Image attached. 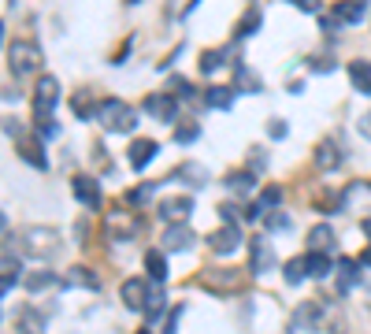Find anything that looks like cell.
I'll list each match as a JSON object with an SVG mask.
<instances>
[{
    "label": "cell",
    "instance_id": "6da1fadb",
    "mask_svg": "<svg viewBox=\"0 0 371 334\" xmlns=\"http://www.w3.org/2000/svg\"><path fill=\"white\" fill-rule=\"evenodd\" d=\"M97 119H101V126L104 131H112V134H130L138 126V112L130 104H123V101H101L97 104Z\"/></svg>",
    "mask_w": 371,
    "mask_h": 334
},
{
    "label": "cell",
    "instance_id": "7a4b0ae2",
    "mask_svg": "<svg viewBox=\"0 0 371 334\" xmlns=\"http://www.w3.org/2000/svg\"><path fill=\"white\" fill-rule=\"evenodd\" d=\"M8 67H12V74H34L45 67V56L30 41H15V45H8Z\"/></svg>",
    "mask_w": 371,
    "mask_h": 334
},
{
    "label": "cell",
    "instance_id": "3957f363",
    "mask_svg": "<svg viewBox=\"0 0 371 334\" xmlns=\"http://www.w3.org/2000/svg\"><path fill=\"white\" fill-rule=\"evenodd\" d=\"M197 283L204 286V290H212V294H238V290H242V283H245V275L242 272H231V267H226V272H201L197 275Z\"/></svg>",
    "mask_w": 371,
    "mask_h": 334
},
{
    "label": "cell",
    "instance_id": "277c9868",
    "mask_svg": "<svg viewBox=\"0 0 371 334\" xmlns=\"http://www.w3.org/2000/svg\"><path fill=\"white\" fill-rule=\"evenodd\" d=\"M12 142H15V153H19V156H23V160H26V164H30V167H34V171H45V167H49L45 145H41V142H45V137H30V134H15V137H12Z\"/></svg>",
    "mask_w": 371,
    "mask_h": 334
},
{
    "label": "cell",
    "instance_id": "5b68a950",
    "mask_svg": "<svg viewBox=\"0 0 371 334\" xmlns=\"http://www.w3.org/2000/svg\"><path fill=\"white\" fill-rule=\"evenodd\" d=\"M193 227H186V223H171V227H163V238H160V249L163 253H182V249H193Z\"/></svg>",
    "mask_w": 371,
    "mask_h": 334
},
{
    "label": "cell",
    "instance_id": "8992f818",
    "mask_svg": "<svg viewBox=\"0 0 371 334\" xmlns=\"http://www.w3.org/2000/svg\"><path fill=\"white\" fill-rule=\"evenodd\" d=\"M145 108L152 119H163V123H174L179 119V104H174L171 93H149L145 97Z\"/></svg>",
    "mask_w": 371,
    "mask_h": 334
},
{
    "label": "cell",
    "instance_id": "52a82bcc",
    "mask_svg": "<svg viewBox=\"0 0 371 334\" xmlns=\"http://www.w3.org/2000/svg\"><path fill=\"white\" fill-rule=\"evenodd\" d=\"M249 272L253 275H264V272H271L275 267V253H271V242L267 238H253V245H249Z\"/></svg>",
    "mask_w": 371,
    "mask_h": 334
},
{
    "label": "cell",
    "instance_id": "ba28073f",
    "mask_svg": "<svg viewBox=\"0 0 371 334\" xmlns=\"http://www.w3.org/2000/svg\"><path fill=\"white\" fill-rule=\"evenodd\" d=\"M149 290H152V286L145 283V278H126V283H123V305L134 308V312H145Z\"/></svg>",
    "mask_w": 371,
    "mask_h": 334
},
{
    "label": "cell",
    "instance_id": "9c48e42d",
    "mask_svg": "<svg viewBox=\"0 0 371 334\" xmlns=\"http://www.w3.org/2000/svg\"><path fill=\"white\" fill-rule=\"evenodd\" d=\"M71 193L85 204V208H97V204H101V186H97V178H90V175H74Z\"/></svg>",
    "mask_w": 371,
    "mask_h": 334
},
{
    "label": "cell",
    "instance_id": "30bf717a",
    "mask_svg": "<svg viewBox=\"0 0 371 334\" xmlns=\"http://www.w3.org/2000/svg\"><path fill=\"white\" fill-rule=\"evenodd\" d=\"M56 242H60V234L52 231V227H30V231H26V249L34 253V256L56 249Z\"/></svg>",
    "mask_w": 371,
    "mask_h": 334
},
{
    "label": "cell",
    "instance_id": "8fae6325",
    "mask_svg": "<svg viewBox=\"0 0 371 334\" xmlns=\"http://www.w3.org/2000/svg\"><path fill=\"white\" fill-rule=\"evenodd\" d=\"M160 215H163L167 223H186V219L193 215V197H163Z\"/></svg>",
    "mask_w": 371,
    "mask_h": 334
},
{
    "label": "cell",
    "instance_id": "7c38bea8",
    "mask_svg": "<svg viewBox=\"0 0 371 334\" xmlns=\"http://www.w3.org/2000/svg\"><path fill=\"white\" fill-rule=\"evenodd\" d=\"M334 23L338 26H349V23H360V19H364L368 15V0H338V4H334Z\"/></svg>",
    "mask_w": 371,
    "mask_h": 334
},
{
    "label": "cell",
    "instance_id": "4fadbf2b",
    "mask_svg": "<svg viewBox=\"0 0 371 334\" xmlns=\"http://www.w3.org/2000/svg\"><path fill=\"white\" fill-rule=\"evenodd\" d=\"M156 142H152V137H134V142H130V149H126V160H130V167L134 171H141L149 164L152 156H156Z\"/></svg>",
    "mask_w": 371,
    "mask_h": 334
},
{
    "label": "cell",
    "instance_id": "5bb4252c",
    "mask_svg": "<svg viewBox=\"0 0 371 334\" xmlns=\"http://www.w3.org/2000/svg\"><path fill=\"white\" fill-rule=\"evenodd\" d=\"M315 167H320V171H334V167H342V149H338L334 137H323V142L315 145Z\"/></svg>",
    "mask_w": 371,
    "mask_h": 334
},
{
    "label": "cell",
    "instance_id": "9a60e30c",
    "mask_svg": "<svg viewBox=\"0 0 371 334\" xmlns=\"http://www.w3.org/2000/svg\"><path fill=\"white\" fill-rule=\"evenodd\" d=\"M238 242H242V231H238L234 227V223H226V227H220V231H215L212 234V238H208V245H212V253H234L238 249Z\"/></svg>",
    "mask_w": 371,
    "mask_h": 334
},
{
    "label": "cell",
    "instance_id": "2e32d148",
    "mask_svg": "<svg viewBox=\"0 0 371 334\" xmlns=\"http://www.w3.org/2000/svg\"><path fill=\"white\" fill-rule=\"evenodd\" d=\"M334 278H338V290H342V294L356 290L360 286V264L356 260H342V264L334 267Z\"/></svg>",
    "mask_w": 371,
    "mask_h": 334
},
{
    "label": "cell",
    "instance_id": "e0dca14e",
    "mask_svg": "<svg viewBox=\"0 0 371 334\" xmlns=\"http://www.w3.org/2000/svg\"><path fill=\"white\" fill-rule=\"evenodd\" d=\"M334 249V231L320 223V227L308 231V253H331Z\"/></svg>",
    "mask_w": 371,
    "mask_h": 334
},
{
    "label": "cell",
    "instance_id": "ac0fdd59",
    "mask_svg": "<svg viewBox=\"0 0 371 334\" xmlns=\"http://www.w3.org/2000/svg\"><path fill=\"white\" fill-rule=\"evenodd\" d=\"M256 186V171L249 167V171H234V175H226V190H234L238 197H249Z\"/></svg>",
    "mask_w": 371,
    "mask_h": 334
},
{
    "label": "cell",
    "instance_id": "d6986e66",
    "mask_svg": "<svg viewBox=\"0 0 371 334\" xmlns=\"http://www.w3.org/2000/svg\"><path fill=\"white\" fill-rule=\"evenodd\" d=\"M349 78H353V90L371 93V63L368 60H353L349 63Z\"/></svg>",
    "mask_w": 371,
    "mask_h": 334
},
{
    "label": "cell",
    "instance_id": "ffe728a7",
    "mask_svg": "<svg viewBox=\"0 0 371 334\" xmlns=\"http://www.w3.org/2000/svg\"><path fill=\"white\" fill-rule=\"evenodd\" d=\"M231 101H234V85H208L204 90V104L208 108H231Z\"/></svg>",
    "mask_w": 371,
    "mask_h": 334
},
{
    "label": "cell",
    "instance_id": "44dd1931",
    "mask_svg": "<svg viewBox=\"0 0 371 334\" xmlns=\"http://www.w3.org/2000/svg\"><path fill=\"white\" fill-rule=\"evenodd\" d=\"M19 331H23V334H41V331H45V316H41V312L38 308H19Z\"/></svg>",
    "mask_w": 371,
    "mask_h": 334
},
{
    "label": "cell",
    "instance_id": "7402d4cb",
    "mask_svg": "<svg viewBox=\"0 0 371 334\" xmlns=\"http://www.w3.org/2000/svg\"><path fill=\"white\" fill-rule=\"evenodd\" d=\"M163 308H167V294H163V283H156V286L149 290V305H145L149 323H156V319L163 316Z\"/></svg>",
    "mask_w": 371,
    "mask_h": 334
},
{
    "label": "cell",
    "instance_id": "603a6c76",
    "mask_svg": "<svg viewBox=\"0 0 371 334\" xmlns=\"http://www.w3.org/2000/svg\"><path fill=\"white\" fill-rule=\"evenodd\" d=\"M174 178L190 182V186H208V171H204L201 164H179V171H174Z\"/></svg>",
    "mask_w": 371,
    "mask_h": 334
},
{
    "label": "cell",
    "instance_id": "cb8c5ba5",
    "mask_svg": "<svg viewBox=\"0 0 371 334\" xmlns=\"http://www.w3.org/2000/svg\"><path fill=\"white\" fill-rule=\"evenodd\" d=\"M320 305H315V301H304V305L297 308V316H293V331H304V327H315V323H320Z\"/></svg>",
    "mask_w": 371,
    "mask_h": 334
},
{
    "label": "cell",
    "instance_id": "d4e9b609",
    "mask_svg": "<svg viewBox=\"0 0 371 334\" xmlns=\"http://www.w3.org/2000/svg\"><path fill=\"white\" fill-rule=\"evenodd\" d=\"M145 272H149L152 283H163V278H167V260H163V253H160V249L145 253Z\"/></svg>",
    "mask_w": 371,
    "mask_h": 334
},
{
    "label": "cell",
    "instance_id": "484cf974",
    "mask_svg": "<svg viewBox=\"0 0 371 334\" xmlns=\"http://www.w3.org/2000/svg\"><path fill=\"white\" fill-rule=\"evenodd\" d=\"M282 275H286V283H290V286H297L301 278L308 275V256H293V260H286Z\"/></svg>",
    "mask_w": 371,
    "mask_h": 334
},
{
    "label": "cell",
    "instance_id": "4316f807",
    "mask_svg": "<svg viewBox=\"0 0 371 334\" xmlns=\"http://www.w3.org/2000/svg\"><path fill=\"white\" fill-rule=\"evenodd\" d=\"M67 283H71V286H85V290H101V278H97L90 267H71V272H67Z\"/></svg>",
    "mask_w": 371,
    "mask_h": 334
},
{
    "label": "cell",
    "instance_id": "83f0119b",
    "mask_svg": "<svg viewBox=\"0 0 371 334\" xmlns=\"http://www.w3.org/2000/svg\"><path fill=\"white\" fill-rule=\"evenodd\" d=\"M256 30H260V8H249L242 15V23H238V30H234V37H249V34H256Z\"/></svg>",
    "mask_w": 371,
    "mask_h": 334
},
{
    "label": "cell",
    "instance_id": "f1b7e54d",
    "mask_svg": "<svg viewBox=\"0 0 371 334\" xmlns=\"http://www.w3.org/2000/svg\"><path fill=\"white\" fill-rule=\"evenodd\" d=\"M56 286V275H49V272H34L26 278V290L30 294H45V290H52Z\"/></svg>",
    "mask_w": 371,
    "mask_h": 334
},
{
    "label": "cell",
    "instance_id": "f546056e",
    "mask_svg": "<svg viewBox=\"0 0 371 334\" xmlns=\"http://www.w3.org/2000/svg\"><path fill=\"white\" fill-rule=\"evenodd\" d=\"M197 137H201V126L193 119H186V123L174 126V142H179V145H190V142H197Z\"/></svg>",
    "mask_w": 371,
    "mask_h": 334
},
{
    "label": "cell",
    "instance_id": "4dcf8cb0",
    "mask_svg": "<svg viewBox=\"0 0 371 334\" xmlns=\"http://www.w3.org/2000/svg\"><path fill=\"white\" fill-rule=\"evenodd\" d=\"M226 56H231V49H212V52H204V56H201V74H212Z\"/></svg>",
    "mask_w": 371,
    "mask_h": 334
},
{
    "label": "cell",
    "instance_id": "1f68e13d",
    "mask_svg": "<svg viewBox=\"0 0 371 334\" xmlns=\"http://www.w3.org/2000/svg\"><path fill=\"white\" fill-rule=\"evenodd\" d=\"M331 272V260H327V253H308V275L312 278H323Z\"/></svg>",
    "mask_w": 371,
    "mask_h": 334
},
{
    "label": "cell",
    "instance_id": "d6a6232c",
    "mask_svg": "<svg viewBox=\"0 0 371 334\" xmlns=\"http://www.w3.org/2000/svg\"><path fill=\"white\" fill-rule=\"evenodd\" d=\"M152 193H156V182H145V186H138V190H130L126 193V204H134V208H141V204H145Z\"/></svg>",
    "mask_w": 371,
    "mask_h": 334
},
{
    "label": "cell",
    "instance_id": "836d02e7",
    "mask_svg": "<svg viewBox=\"0 0 371 334\" xmlns=\"http://www.w3.org/2000/svg\"><path fill=\"white\" fill-rule=\"evenodd\" d=\"M315 208H320V212H334V208H345V201L338 197V193L327 190V193H320V197H315Z\"/></svg>",
    "mask_w": 371,
    "mask_h": 334
},
{
    "label": "cell",
    "instance_id": "e575fe53",
    "mask_svg": "<svg viewBox=\"0 0 371 334\" xmlns=\"http://www.w3.org/2000/svg\"><path fill=\"white\" fill-rule=\"evenodd\" d=\"M238 90L260 93V82H256V74H249V67H238Z\"/></svg>",
    "mask_w": 371,
    "mask_h": 334
},
{
    "label": "cell",
    "instance_id": "d590c367",
    "mask_svg": "<svg viewBox=\"0 0 371 334\" xmlns=\"http://www.w3.org/2000/svg\"><path fill=\"white\" fill-rule=\"evenodd\" d=\"M267 231H290V215L286 212H271L267 215Z\"/></svg>",
    "mask_w": 371,
    "mask_h": 334
},
{
    "label": "cell",
    "instance_id": "8d00e7d4",
    "mask_svg": "<svg viewBox=\"0 0 371 334\" xmlns=\"http://www.w3.org/2000/svg\"><path fill=\"white\" fill-rule=\"evenodd\" d=\"M282 201V186H264V193H260V204H279Z\"/></svg>",
    "mask_w": 371,
    "mask_h": 334
},
{
    "label": "cell",
    "instance_id": "74e56055",
    "mask_svg": "<svg viewBox=\"0 0 371 334\" xmlns=\"http://www.w3.org/2000/svg\"><path fill=\"white\" fill-rule=\"evenodd\" d=\"M171 93H179V97H193V85L186 82V78H179V74H174V78H171Z\"/></svg>",
    "mask_w": 371,
    "mask_h": 334
},
{
    "label": "cell",
    "instance_id": "f35d334b",
    "mask_svg": "<svg viewBox=\"0 0 371 334\" xmlns=\"http://www.w3.org/2000/svg\"><path fill=\"white\" fill-rule=\"evenodd\" d=\"M267 134L275 137V142H282V137L290 134V126H286V123H279V119H271V123H267Z\"/></svg>",
    "mask_w": 371,
    "mask_h": 334
},
{
    "label": "cell",
    "instance_id": "ab89813d",
    "mask_svg": "<svg viewBox=\"0 0 371 334\" xmlns=\"http://www.w3.org/2000/svg\"><path fill=\"white\" fill-rule=\"evenodd\" d=\"M308 67H312V71H331L334 60H331V56H308Z\"/></svg>",
    "mask_w": 371,
    "mask_h": 334
},
{
    "label": "cell",
    "instance_id": "60d3db41",
    "mask_svg": "<svg viewBox=\"0 0 371 334\" xmlns=\"http://www.w3.org/2000/svg\"><path fill=\"white\" fill-rule=\"evenodd\" d=\"M290 4H297V8H301V12H308V15H315V12H320V8H323V0H290Z\"/></svg>",
    "mask_w": 371,
    "mask_h": 334
},
{
    "label": "cell",
    "instance_id": "b9f144b4",
    "mask_svg": "<svg viewBox=\"0 0 371 334\" xmlns=\"http://www.w3.org/2000/svg\"><path fill=\"white\" fill-rule=\"evenodd\" d=\"M356 126H360V134H364L368 142H371V112H368V115H360V123H356Z\"/></svg>",
    "mask_w": 371,
    "mask_h": 334
},
{
    "label": "cell",
    "instance_id": "7bdbcfd3",
    "mask_svg": "<svg viewBox=\"0 0 371 334\" xmlns=\"http://www.w3.org/2000/svg\"><path fill=\"white\" fill-rule=\"evenodd\" d=\"M360 264H368V267H371V242L364 245V253H360Z\"/></svg>",
    "mask_w": 371,
    "mask_h": 334
},
{
    "label": "cell",
    "instance_id": "ee69618b",
    "mask_svg": "<svg viewBox=\"0 0 371 334\" xmlns=\"http://www.w3.org/2000/svg\"><path fill=\"white\" fill-rule=\"evenodd\" d=\"M364 234H368V238H371V215H368V219H364Z\"/></svg>",
    "mask_w": 371,
    "mask_h": 334
},
{
    "label": "cell",
    "instance_id": "f6af8a7d",
    "mask_svg": "<svg viewBox=\"0 0 371 334\" xmlns=\"http://www.w3.org/2000/svg\"><path fill=\"white\" fill-rule=\"evenodd\" d=\"M138 334H152V331H145V327H141V331H138Z\"/></svg>",
    "mask_w": 371,
    "mask_h": 334
}]
</instances>
